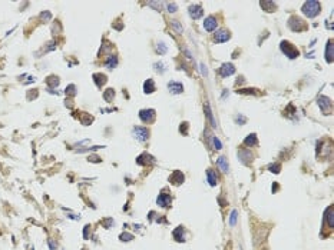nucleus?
Returning a JSON list of instances; mask_svg holds the SVG:
<instances>
[{"label": "nucleus", "instance_id": "obj_34", "mask_svg": "<svg viewBox=\"0 0 334 250\" xmlns=\"http://www.w3.org/2000/svg\"><path fill=\"white\" fill-rule=\"evenodd\" d=\"M186 130H188V123H182V126H181V132H185V133H186Z\"/></svg>", "mask_w": 334, "mask_h": 250}, {"label": "nucleus", "instance_id": "obj_4", "mask_svg": "<svg viewBox=\"0 0 334 250\" xmlns=\"http://www.w3.org/2000/svg\"><path fill=\"white\" fill-rule=\"evenodd\" d=\"M319 105H320V107L323 109V112H324V113L330 114V110H331V102H330V99L326 97V96H321V97L319 99Z\"/></svg>", "mask_w": 334, "mask_h": 250}, {"label": "nucleus", "instance_id": "obj_17", "mask_svg": "<svg viewBox=\"0 0 334 250\" xmlns=\"http://www.w3.org/2000/svg\"><path fill=\"white\" fill-rule=\"evenodd\" d=\"M205 113H207V116H208V119H209V123H211V126H212V127H216V121H215V119H214V116H212V112H211V107H209V105H208V103L205 105Z\"/></svg>", "mask_w": 334, "mask_h": 250}, {"label": "nucleus", "instance_id": "obj_14", "mask_svg": "<svg viewBox=\"0 0 334 250\" xmlns=\"http://www.w3.org/2000/svg\"><path fill=\"white\" fill-rule=\"evenodd\" d=\"M207 177H208L209 184H211V186H215L216 182H218V177H216L215 172H214L212 169H208V170H207Z\"/></svg>", "mask_w": 334, "mask_h": 250}, {"label": "nucleus", "instance_id": "obj_25", "mask_svg": "<svg viewBox=\"0 0 334 250\" xmlns=\"http://www.w3.org/2000/svg\"><path fill=\"white\" fill-rule=\"evenodd\" d=\"M116 63H118V60H116V57H115V56H110L109 59L106 60V66L109 67V69H113V67L116 66Z\"/></svg>", "mask_w": 334, "mask_h": 250}, {"label": "nucleus", "instance_id": "obj_9", "mask_svg": "<svg viewBox=\"0 0 334 250\" xmlns=\"http://www.w3.org/2000/svg\"><path fill=\"white\" fill-rule=\"evenodd\" d=\"M216 24H218V22H216L215 17H214V16H209V17H207V19H205L204 27H205V30L211 31V30H214V29L216 27Z\"/></svg>", "mask_w": 334, "mask_h": 250}, {"label": "nucleus", "instance_id": "obj_30", "mask_svg": "<svg viewBox=\"0 0 334 250\" xmlns=\"http://www.w3.org/2000/svg\"><path fill=\"white\" fill-rule=\"evenodd\" d=\"M172 26H173V27H175V29H177V30H178V33H182V27H181V26H179V23H178V20H173V22H172Z\"/></svg>", "mask_w": 334, "mask_h": 250}, {"label": "nucleus", "instance_id": "obj_12", "mask_svg": "<svg viewBox=\"0 0 334 250\" xmlns=\"http://www.w3.org/2000/svg\"><path fill=\"white\" fill-rule=\"evenodd\" d=\"M169 180H171V183H175V184H181L182 182L185 180V177H184V174H182L179 170H175V172L171 174V177H169Z\"/></svg>", "mask_w": 334, "mask_h": 250}, {"label": "nucleus", "instance_id": "obj_16", "mask_svg": "<svg viewBox=\"0 0 334 250\" xmlns=\"http://www.w3.org/2000/svg\"><path fill=\"white\" fill-rule=\"evenodd\" d=\"M326 60L328 63L333 62V42H328L327 43V49H326Z\"/></svg>", "mask_w": 334, "mask_h": 250}, {"label": "nucleus", "instance_id": "obj_11", "mask_svg": "<svg viewBox=\"0 0 334 250\" xmlns=\"http://www.w3.org/2000/svg\"><path fill=\"white\" fill-rule=\"evenodd\" d=\"M228 39H229V31H227V30H218L215 33V42H218V43L227 42Z\"/></svg>", "mask_w": 334, "mask_h": 250}, {"label": "nucleus", "instance_id": "obj_15", "mask_svg": "<svg viewBox=\"0 0 334 250\" xmlns=\"http://www.w3.org/2000/svg\"><path fill=\"white\" fill-rule=\"evenodd\" d=\"M173 237L177 239L178 242H184L185 240V235H184V227H177V229H175V230H173Z\"/></svg>", "mask_w": 334, "mask_h": 250}, {"label": "nucleus", "instance_id": "obj_5", "mask_svg": "<svg viewBox=\"0 0 334 250\" xmlns=\"http://www.w3.org/2000/svg\"><path fill=\"white\" fill-rule=\"evenodd\" d=\"M134 134H135V137L139 139L141 141H145L146 139H148V136H149V132H148V129H145V127H135Z\"/></svg>", "mask_w": 334, "mask_h": 250}, {"label": "nucleus", "instance_id": "obj_23", "mask_svg": "<svg viewBox=\"0 0 334 250\" xmlns=\"http://www.w3.org/2000/svg\"><path fill=\"white\" fill-rule=\"evenodd\" d=\"M244 145L247 146H252V145H257V136L255 134H250V136L244 140Z\"/></svg>", "mask_w": 334, "mask_h": 250}, {"label": "nucleus", "instance_id": "obj_33", "mask_svg": "<svg viewBox=\"0 0 334 250\" xmlns=\"http://www.w3.org/2000/svg\"><path fill=\"white\" fill-rule=\"evenodd\" d=\"M162 46H158V51H161V53H165L166 51V47L164 46V43H161Z\"/></svg>", "mask_w": 334, "mask_h": 250}, {"label": "nucleus", "instance_id": "obj_8", "mask_svg": "<svg viewBox=\"0 0 334 250\" xmlns=\"http://www.w3.org/2000/svg\"><path fill=\"white\" fill-rule=\"evenodd\" d=\"M189 14H191L192 19H199L201 16L204 14V10H202V7L198 6V4H192V6L189 7Z\"/></svg>", "mask_w": 334, "mask_h": 250}, {"label": "nucleus", "instance_id": "obj_21", "mask_svg": "<svg viewBox=\"0 0 334 250\" xmlns=\"http://www.w3.org/2000/svg\"><path fill=\"white\" fill-rule=\"evenodd\" d=\"M143 89H145V93H152L153 90H155V84H153V80H152V79L146 80L145 84H143Z\"/></svg>", "mask_w": 334, "mask_h": 250}, {"label": "nucleus", "instance_id": "obj_29", "mask_svg": "<svg viewBox=\"0 0 334 250\" xmlns=\"http://www.w3.org/2000/svg\"><path fill=\"white\" fill-rule=\"evenodd\" d=\"M121 240L122 242H129V240H132V235H129V233H123V235H121Z\"/></svg>", "mask_w": 334, "mask_h": 250}, {"label": "nucleus", "instance_id": "obj_37", "mask_svg": "<svg viewBox=\"0 0 334 250\" xmlns=\"http://www.w3.org/2000/svg\"><path fill=\"white\" fill-rule=\"evenodd\" d=\"M83 250H86V249H83Z\"/></svg>", "mask_w": 334, "mask_h": 250}, {"label": "nucleus", "instance_id": "obj_7", "mask_svg": "<svg viewBox=\"0 0 334 250\" xmlns=\"http://www.w3.org/2000/svg\"><path fill=\"white\" fill-rule=\"evenodd\" d=\"M234 72H235V67L232 66L231 63H224V64L221 66V69H220V73H221L222 77H227V76H229V74H234Z\"/></svg>", "mask_w": 334, "mask_h": 250}, {"label": "nucleus", "instance_id": "obj_10", "mask_svg": "<svg viewBox=\"0 0 334 250\" xmlns=\"http://www.w3.org/2000/svg\"><path fill=\"white\" fill-rule=\"evenodd\" d=\"M158 204L159 206H162V207H168L169 204H171V196L169 195H166V193H161L159 195V197H158Z\"/></svg>", "mask_w": 334, "mask_h": 250}, {"label": "nucleus", "instance_id": "obj_22", "mask_svg": "<svg viewBox=\"0 0 334 250\" xmlns=\"http://www.w3.org/2000/svg\"><path fill=\"white\" fill-rule=\"evenodd\" d=\"M93 77H95V83H96L98 86H102L103 83L106 82V76H105V74L98 73V74H93Z\"/></svg>", "mask_w": 334, "mask_h": 250}, {"label": "nucleus", "instance_id": "obj_36", "mask_svg": "<svg viewBox=\"0 0 334 250\" xmlns=\"http://www.w3.org/2000/svg\"><path fill=\"white\" fill-rule=\"evenodd\" d=\"M49 246H50V249H52V250H55V243L52 242V240H49Z\"/></svg>", "mask_w": 334, "mask_h": 250}, {"label": "nucleus", "instance_id": "obj_2", "mask_svg": "<svg viewBox=\"0 0 334 250\" xmlns=\"http://www.w3.org/2000/svg\"><path fill=\"white\" fill-rule=\"evenodd\" d=\"M281 50H283V53H285V55H287L290 59H294V57H297V56L300 55L298 49H295V47L293 46L290 42H285V40H284L283 43H281Z\"/></svg>", "mask_w": 334, "mask_h": 250}, {"label": "nucleus", "instance_id": "obj_26", "mask_svg": "<svg viewBox=\"0 0 334 250\" xmlns=\"http://www.w3.org/2000/svg\"><path fill=\"white\" fill-rule=\"evenodd\" d=\"M113 94H115V90L113 89H108L106 93L103 94V97H105V100H106V102H110V100H112V97H113Z\"/></svg>", "mask_w": 334, "mask_h": 250}, {"label": "nucleus", "instance_id": "obj_6", "mask_svg": "<svg viewBox=\"0 0 334 250\" xmlns=\"http://www.w3.org/2000/svg\"><path fill=\"white\" fill-rule=\"evenodd\" d=\"M139 117H141L142 121L149 123V121H153V119H155V112L153 110H141L139 112Z\"/></svg>", "mask_w": 334, "mask_h": 250}, {"label": "nucleus", "instance_id": "obj_18", "mask_svg": "<svg viewBox=\"0 0 334 250\" xmlns=\"http://www.w3.org/2000/svg\"><path fill=\"white\" fill-rule=\"evenodd\" d=\"M261 7L265 9L267 12H275V9H277V4L272 3V2H261Z\"/></svg>", "mask_w": 334, "mask_h": 250}, {"label": "nucleus", "instance_id": "obj_3", "mask_svg": "<svg viewBox=\"0 0 334 250\" xmlns=\"http://www.w3.org/2000/svg\"><path fill=\"white\" fill-rule=\"evenodd\" d=\"M288 26L294 31H301L306 29V23L301 19H298V17H291L290 22H288Z\"/></svg>", "mask_w": 334, "mask_h": 250}, {"label": "nucleus", "instance_id": "obj_32", "mask_svg": "<svg viewBox=\"0 0 334 250\" xmlns=\"http://www.w3.org/2000/svg\"><path fill=\"white\" fill-rule=\"evenodd\" d=\"M270 169H271V172H272V173H278V172H280V164H272V166H271Z\"/></svg>", "mask_w": 334, "mask_h": 250}, {"label": "nucleus", "instance_id": "obj_20", "mask_svg": "<svg viewBox=\"0 0 334 250\" xmlns=\"http://www.w3.org/2000/svg\"><path fill=\"white\" fill-rule=\"evenodd\" d=\"M326 220H327V223H328V226L334 227V217H333V209H331V207H328L326 211Z\"/></svg>", "mask_w": 334, "mask_h": 250}, {"label": "nucleus", "instance_id": "obj_35", "mask_svg": "<svg viewBox=\"0 0 334 250\" xmlns=\"http://www.w3.org/2000/svg\"><path fill=\"white\" fill-rule=\"evenodd\" d=\"M201 70H202V74H204V76H207V74H208L207 69H205V64H201Z\"/></svg>", "mask_w": 334, "mask_h": 250}, {"label": "nucleus", "instance_id": "obj_31", "mask_svg": "<svg viewBox=\"0 0 334 250\" xmlns=\"http://www.w3.org/2000/svg\"><path fill=\"white\" fill-rule=\"evenodd\" d=\"M168 10L171 13L172 12H177V3H168Z\"/></svg>", "mask_w": 334, "mask_h": 250}, {"label": "nucleus", "instance_id": "obj_24", "mask_svg": "<svg viewBox=\"0 0 334 250\" xmlns=\"http://www.w3.org/2000/svg\"><path fill=\"white\" fill-rule=\"evenodd\" d=\"M237 217H238V211H237V210H232V211H231V216H229V226H235Z\"/></svg>", "mask_w": 334, "mask_h": 250}, {"label": "nucleus", "instance_id": "obj_27", "mask_svg": "<svg viewBox=\"0 0 334 250\" xmlns=\"http://www.w3.org/2000/svg\"><path fill=\"white\" fill-rule=\"evenodd\" d=\"M212 143H214V149H216V150L222 149V145H221V141L218 140V137H214V139H212Z\"/></svg>", "mask_w": 334, "mask_h": 250}, {"label": "nucleus", "instance_id": "obj_19", "mask_svg": "<svg viewBox=\"0 0 334 250\" xmlns=\"http://www.w3.org/2000/svg\"><path fill=\"white\" fill-rule=\"evenodd\" d=\"M216 163H218V166H220V169L222 170L224 173H228V164H227V159H225L224 156H221V157H218V160H216Z\"/></svg>", "mask_w": 334, "mask_h": 250}, {"label": "nucleus", "instance_id": "obj_28", "mask_svg": "<svg viewBox=\"0 0 334 250\" xmlns=\"http://www.w3.org/2000/svg\"><path fill=\"white\" fill-rule=\"evenodd\" d=\"M47 83H49V84L53 87V86H58V84H59V80H58L56 77H49V79H47Z\"/></svg>", "mask_w": 334, "mask_h": 250}, {"label": "nucleus", "instance_id": "obj_1", "mask_svg": "<svg viewBox=\"0 0 334 250\" xmlns=\"http://www.w3.org/2000/svg\"><path fill=\"white\" fill-rule=\"evenodd\" d=\"M320 9H321V6H320V3L319 2H315V0H308V2H306V3L303 4V13L306 16H308V17H315V16L320 13Z\"/></svg>", "mask_w": 334, "mask_h": 250}, {"label": "nucleus", "instance_id": "obj_13", "mask_svg": "<svg viewBox=\"0 0 334 250\" xmlns=\"http://www.w3.org/2000/svg\"><path fill=\"white\" fill-rule=\"evenodd\" d=\"M168 87L172 93H182V90H184V86H182L181 83H177V82H171L168 84Z\"/></svg>", "mask_w": 334, "mask_h": 250}]
</instances>
